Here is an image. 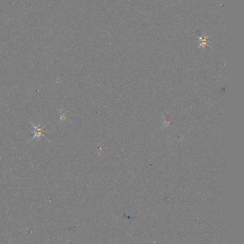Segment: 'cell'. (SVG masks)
Instances as JSON below:
<instances>
[{
    "mask_svg": "<svg viewBox=\"0 0 244 244\" xmlns=\"http://www.w3.org/2000/svg\"><path fill=\"white\" fill-rule=\"evenodd\" d=\"M29 124H31V126H32V133L33 134V136L30 140H29L28 143L29 142V141H32V139H34V138H37V140L39 141H40V140H41L42 137H44L45 139L47 140L48 141H50V140H49L48 138L45 136V134H44L45 129V127H46L47 124L36 126L35 124H33V123L31 122V121H29Z\"/></svg>",
    "mask_w": 244,
    "mask_h": 244,
    "instance_id": "obj_1",
    "label": "cell"
},
{
    "mask_svg": "<svg viewBox=\"0 0 244 244\" xmlns=\"http://www.w3.org/2000/svg\"><path fill=\"white\" fill-rule=\"evenodd\" d=\"M59 112H60V122L61 121H65L68 119L69 117V113L67 112L66 111L62 110V109H59Z\"/></svg>",
    "mask_w": 244,
    "mask_h": 244,
    "instance_id": "obj_2",
    "label": "cell"
}]
</instances>
